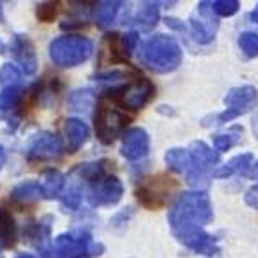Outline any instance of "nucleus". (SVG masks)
Here are the masks:
<instances>
[{"label": "nucleus", "instance_id": "f257e3e1", "mask_svg": "<svg viewBox=\"0 0 258 258\" xmlns=\"http://www.w3.org/2000/svg\"><path fill=\"white\" fill-rule=\"evenodd\" d=\"M170 228L181 244L201 254H217L215 237L204 231V226L213 220V206L206 191L181 194L170 210Z\"/></svg>", "mask_w": 258, "mask_h": 258}, {"label": "nucleus", "instance_id": "f03ea898", "mask_svg": "<svg viewBox=\"0 0 258 258\" xmlns=\"http://www.w3.org/2000/svg\"><path fill=\"white\" fill-rule=\"evenodd\" d=\"M139 60L147 65L148 69L155 73H170L175 71L182 60L181 45L166 35H157L148 40L139 51Z\"/></svg>", "mask_w": 258, "mask_h": 258}, {"label": "nucleus", "instance_id": "7ed1b4c3", "mask_svg": "<svg viewBox=\"0 0 258 258\" xmlns=\"http://www.w3.org/2000/svg\"><path fill=\"white\" fill-rule=\"evenodd\" d=\"M94 51V45L87 36L67 35L52 40L49 56L58 67H76L89 60Z\"/></svg>", "mask_w": 258, "mask_h": 258}, {"label": "nucleus", "instance_id": "20e7f679", "mask_svg": "<svg viewBox=\"0 0 258 258\" xmlns=\"http://www.w3.org/2000/svg\"><path fill=\"white\" fill-rule=\"evenodd\" d=\"M103 253V245L96 244L85 231L63 233L52 244L51 258H92Z\"/></svg>", "mask_w": 258, "mask_h": 258}, {"label": "nucleus", "instance_id": "39448f33", "mask_svg": "<svg viewBox=\"0 0 258 258\" xmlns=\"http://www.w3.org/2000/svg\"><path fill=\"white\" fill-rule=\"evenodd\" d=\"M226 103V110L222 114L217 116V125H224L229 121L237 119L238 116L249 112L251 108H254L258 105V92L254 87L244 85V87H235L228 92V96L224 98Z\"/></svg>", "mask_w": 258, "mask_h": 258}, {"label": "nucleus", "instance_id": "423d86ee", "mask_svg": "<svg viewBox=\"0 0 258 258\" xmlns=\"http://www.w3.org/2000/svg\"><path fill=\"white\" fill-rule=\"evenodd\" d=\"M96 136L103 145H112L116 138L128 125V116L110 105L101 103L96 112Z\"/></svg>", "mask_w": 258, "mask_h": 258}, {"label": "nucleus", "instance_id": "0eeeda50", "mask_svg": "<svg viewBox=\"0 0 258 258\" xmlns=\"http://www.w3.org/2000/svg\"><path fill=\"white\" fill-rule=\"evenodd\" d=\"M189 152H191V157H194V166H191V172L186 177H188V182L191 186L203 188L210 181V168L219 163L220 155L219 152L204 145L203 141L191 143Z\"/></svg>", "mask_w": 258, "mask_h": 258}, {"label": "nucleus", "instance_id": "6e6552de", "mask_svg": "<svg viewBox=\"0 0 258 258\" xmlns=\"http://www.w3.org/2000/svg\"><path fill=\"white\" fill-rule=\"evenodd\" d=\"M154 92H155L154 83L150 80H147V78H139L138 82L123 87L119 91V94H117V98H119L123 107L130 108V110H139V108H143L150 101Z\"/></svg>", "mask_w": 258, "mask_h": 258}, {"label": "nucleus", "instance_id": "1a4fd4ad", "mask_svg": "<svg viewBox=\"0 0 258 258\" xmlns=\"http://www.w3.org/2000/svg\"><path fill=\"white\" fill-rule=\"evenodd\" d=\"M61 154V141L58 136L49 132L36 134L35 138L31 139L29 147L26 150V155L29 161H45V159H54Z\"/></svg>", "mask_w": 258, "mask_h": 258}, {"label": "nucleus", "instance_id": "9d476101", "mask_svg": "<svg viewBox=\"0 0 258 258\" xmlns=\"http://www.w3.org/2000/svg\"><path fill=\"white\" fill-rule=\"evenodd\" d=\"M199 8V18H191V35L199 43H210L215 38L219 22L215 18V13L211 11L210 2H201Z\"/></svg>", "mask_w": 258, "mask_h": 258}, {"label": "nucleus", "instance_id": "9b49d317", "mask_svg": "<svg viewBox=\"0 0 258 258\" xmlns=\"http://www.w3.org/2000/svg\"><path fill=\"white\" fill-rule=\"evenodd\" d=\"M123 197V184L117 177L108 175L94 186L89 191V203L92 206H101V204H116Z\"/></svg>", "mask_w": 258, "mask_h": 258}, {"label": "nucleus", "instance_id": "f8f14e48", "mask_svg": "<svg viewBox=\"0 0 258 258\" xmlns=\"http://www.w3.org/2000/svg\"><path fill=\"white\" fill-rule=\"evenodd\" d=\"M168 179H148V182L141 184L136 191L138 201L147 208H161L166 203L168 194L172 191L173 184H168Z\"/></svg>", "mask_w": 258, "mask_h": 258}, {"label": "nucleus", "instance_id": "ddd939ff", "mask_svg": "<svg viewBox=\"0 0 258 258\" xmlns=\"http://www.w3.org/2000/svg\"><path fill=\"white\" fill-rule=\"evenodd\" d=\"M150 150V138L143 128H130L123 136V145H121V154L130 161L143 159Z\"/></svg>", "mask_w": 258, "mask_h": 258}, {"label": "nucleus", "instance_id": "4468645a", "mask_svg": "<svg viewBox=\"0 0 258 258\" xmlns=\"http://www.w3.org/2000/svg\"><path fill=\"white\" fill-rule=\"evenodd\" d=\"M11 51H13L15 60L22 65V69L26 74H35L36 73V65H38V60H36V52L33 43H31L29 38L22 35H17L13 40V45H11Z\"/></svg>", "mask_w": 258, "mask_h": 258}, {"label": "nucleus", "instance_id": "2eb2a0df", "mask_svg": "<svg viewBox=\"0 0 258 258\" xmlns=\"http://www.w3.org/2000/svg\"><path fill=\"white\" fill-rule=\"evenodd\" d=\"M65 136H67V150H69V154H74L89 139V128L83 121L69 119L65 123Z\"/></svg>", "mask_w": 258, "mask_h": 258}, {"label": "nucleus", "instance_id": "dca6fc26", "mask_svg": "<svg viewBox=\"0 0 258 258\" xmlns=\"http://www.w3.org/2000/svg\"><path fill=\"white\" fill-rule=\"evenodd\" d=\"M166 164L172 168L173 172L177 173H184L188 175L191 172V166H194V157H191V152L182 150V148H173V150L166 152Z\"/></svg>", "mask_w": 258, "mask_h": 258}, {"label": "nucleus", "instance_id": "f3484780", "mask_svg": "<svg viewBox=\"0 0 258 258\" xmlns=\"http://www.w3.org/2000/svg\"><path fill=\"white\" fill-rule=\"evenodd\" d=\"M17 244V224L8 210L0 208V245L9 249Z\"/></svg>", "mask_w": 258, "mask_h": 258}, {"label": "nucleus", "instance_id": "a211bd4d", "mask_svg": "<svg viewBox=\"0 0 258 258\" xmlns=\"http://www.w3.org/2000/svg\"><path fill=\"white\" fill-rule=\"evenodd\" d=\"M43 195V189L38 182L27 181L18 184L17 188L11 191V201L18 204H29V203H36L40 201V197Z\"/></svg>", "mask_w": 258, "mask_h": 258}, {"label": "nucleus", "instance_id": "6ab92c4d", "mask_svg": "<svg viewBox=\"0 0 258 258\" xmlns=\"http://www.w3.org/2000/svg\"><path fill=\"white\" fill-rule=\"evenodd\" d=\"M251 164H253V155L251 154L237 155V157H233V159L224 164V166L217 168L215 172H213V177L224 179V177H229V175H233V173H242V175H244V173L249 170Z\"/></svg>", "mask_w": 258, "mask_h": 258}, {"label": "nucleus", "instance_id": "aec40b11", "mask_svg": "<svg viewBox=\"0 0 258 258\" xmlns=\"http://www.w3.org/2000/svg\"><path fill=\"white\" fill-rule=\"evenodd\" d=\"M242 134H244V128L238 125H235L233 128L226 130V132L222 134H215L213 136V147H215V150L219 152H228L229 148H233L237 143H240L242 139Z\"/></svg>", "mask_w": 258, "mask_h": 258}, {"label": "nucleus", "instance_id": "412c9836", "mask_svg": "<svg viewBox=\"0 0 258 258\" xmlns=\"http://www.w3.org/2000/svg\"><path fill=\"white\" fill-rule=\"evenodd\" d=\"M63 186H65V177L58 170H47V172L43 173L42 189H43V195L47 199L60 197V194L63 191Z\"/></svg>", "mask_w": 258, "mask_h": 258}, {"label": "nucleus", "instance_id": "4be33fe9", "mask_svg": "<svg viewBox=\"0 0 258 258\" xmlns=\"http://www.w3.org/2000/svg\"><path fill=\"white\" fill-rule=\"evenodd\" d=\"M157 20H159V8H157V4L155 2H145V4H141V8L138 11V17H136V24L143 31H150L155 27Z\"/></svg>", "mask_w": 258, "mask_h": 258}, {"label": "nucleus", "instance_id": "5701e85b", "mask_svg": "<svg viewBox=\"0 0 258 258\" xmlns=\"http://www.w3.org/2000/svg\"><path fill=\"white\" fill-rule=\"evenodd\" d=\"M121 2H99L96 6V22L99 27H108L119 11Z\"/></svg>", "mask_w": 258, "mask_h": 258}, {"label": "nucleus", "instance_id": "b1692460", "mask_svg": "<svg viewBox=\"0 0 258 258\" xmlns=\"http://www.w3.org/2000/svg\"><path fill=\"white\" fill-rule=\"evenodd\" d=\"M22 96L20 87H8L0 92V117H4L8 112H11L18 105V99Z\"/></svg>", "mask_w": 258, "mask_h": 258}, {"label": "nucleus", "instance_id": "393cba45", "mask_svg": "<svg viewBox=\"0 0 258 258\" xmlns=\"http://www.w3.org/2000/svg\"><path fill=\"white\" fill-rule=\"evenodd\" d=\"M238 47L245 58H256L258 56V33L256 31H245L238 36Z\"/></svg>", "mask_w": 258, "mask_h": 258}, {"label": "nucleus", "instance_id": "a878e982", "mask_svg": "<svg viewBox=\"0 0 258 258\" xmlns=\"http://www.w3.org/2000/svg\"><path fill=\"white\" fill-rule=\"evenodd\" d=\"M94 103V96H92L91 91H76L71 94L69 98V105L73 110L76 112H85L92 107Z\"/></svg>", "mask_w": 258, "mask_h": 258}, {"label": "nucleus", "instance_id": "bb28decb", "mask_svg": "<svg viewBox=\"0 0 258 258\" xmlns=\"http://www.w3.org/2000/svg\"><path fill=\"white\" fill-rule=\"evenodd\" d=\"M211 11L219 17H233L240 9V2L237 0H213L210 2Z\"/></svg>", "mask_w": 258, "mask_h": 258}, {"label": "nucleus", "instance_id": "cd10ccee", "mask_svg": "<svg viewBox=\"0 0 258 258\" xmlns=\"http://www.w3.org/2000/svg\"><path fill=\"white\" fill-rule=\"evenodd\" d=\"M18 82H20V71L11 63L2 65V69H0V85L8 89V87H17Z\"/></svg>", "mask_w": 258, "mask_h": 258}, {"label": "nucleus", "instance_id": "c85d7f7f", "mask_svg": "<svg viewBox=\"0 0 258 258\" xmlns=\"http://www.w3.org/2000/svg\"><path fill=\"white\" fill-rule=\"evenodd\" d=\"M80 203H82V188L78 184H71L63 195V206L69 210H76Z\"/></svg>", "mask_w": 258, "mask_h": 258}, {"label": "nucleus", "instance_id": "c756f323", "mask_svg": "<svg viewBox=\"0 0 258 258\" xmlns=\"http://www.w3.org/2000/svg\"><path fill=\"white\" fill-rule=\"evenodd\" d=\"M56 15H58V2H43V4H38L36 17H38L40 22H52Z\"/></svg>", "mask_w": 258, "mask_h": 258}, {"label": "nucleus", "instance_id": "7c9ffc66", "mask_svg": "<svg viewBox=\"0 0 258 258\" xmlns=\"http://www.w3.org/2000/svg\"><path fill=\"white\" fill-rule=\"evenodd\" d=\"M119 43H121V52H123V56L128 58L134 49H136V45H138V35H136V33H128V35H125V36H119Z\"/></svg>", "mask_w": 258, "mask_h": 258}, {"label": "nucleus", "instance_id": "2f4dec72", "mask_svg": "<svg viewBox=\"0 0 258 258\" xmlns=\"http://www.w3.org/2000/svg\"><path fill=\"white\" fill-rule=\"evenodd\" d=\"M245 203L249 204L251 208L258 210V184L253 186L251 189H247V194H245Z\"/></svg>", "mask_w": 258, "mask_h": 258}, {"label": "nucleus", "instance_id": "473e14b6", "mask_svg": "<svg viewBox=\"0 0 258 258\" xmlns=\"http://www.w3.org/2000/svg\"><path fill=\"white\" fill-rule=\"evenodd\" d=\"M244 175L249 177V179H256V181H258V161L254 164H251L249 170H247V172H245Z\"/></svg>", "mask_w": 258, "mask_h": 258}, {"label": "nucleus", "instance_id": "72a5a7b5", "mask_svg": "<svg viewBox=\"0 0 258 258\" xmlns=\"http://www.w3.org/2000/svg\"><path fill=\"white\" fill-rule=\"evenodd\" d=\"M251 125H253V134L256 136V139H258V110H256V114L253 116V119H251Z\"/></svg>", "mask_w": 258, "mask_h": 258}, {"label": "nucleus", "instance_id": "f704fd0d", "mask_svg": "<svg viewBox=\"0 0 258 258\" xmlns=\"http://www.w3.org/2000/svg\"><path fill=\"white\" fill-rule=\"evenodd\" d=\"M251 20L256 22V24H258V6H256V8H254L253 13H251Z\"/></svg>", "mask_w": 258, "mask_h": 258}, {"label": "nucleus", "instance_id": "c9c22d12", "mask_svg": "<svg viewBox=\"0 0 258 258\" xmlns=\"http://www.w3.org/2000/svg\"><path fill=\"white\" fill-rule=\"evenodd\" d=\"M4 161H6V152H4V148L0 147V166L4 164Z\"/></svg>", "mask_w": 258, "mask_h": 258}, {"label": "nucleus", "instance_id": "e433bc0d", "mask_svg": "<svg viewBox=\"0 0 258 258\" xmlns=\"http://www.w3.org/2000/svg\"><path fill=\"white\" fill-rule=\"evenodd\" d=\"M17 258H35L33 254H29V253H24V254H18Z\"/></svg>", "mask_w": 258, "mask_h": 258}, {"label": "nucleus", "instance_id": "4c0bfd02", "mask_svg": "<svg viewBox=\"0 0 258 258\" xmlns=\"http://www.w3.org/2000/svg\"><path fill=\"white\" fill-rule=\"evenodd\" d=\"M4 51H6V43L2 42V40H0V54H2Z\"/></svg>", "mask_w": 258, "mask_h": 258}, {"label": "nucleus", "instance_id": "58836bf2", "mask_svg": "<svg viewBox=\"0 0 258 258\" xmlns=\"http://www.w3.org/2000/svg\"><path fill=\"white\" fill-rule=\"evenodd\" d=\"M4 20V15H2V4H0V22Z\"/></svg>", "mask_w": 258, "mask_h": 258}]
</instances>
